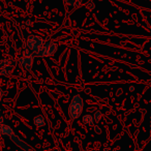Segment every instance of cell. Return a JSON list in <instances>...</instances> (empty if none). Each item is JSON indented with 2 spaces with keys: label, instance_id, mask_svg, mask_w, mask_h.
Segmentation results:
<instances>
[{
  "label": "cell",
  "instance_id": "1",
  "mask_svg": "<svg viewBox=\"0 0 151 151\" xmlns=\"http://www.w3.org/2000/svg\"><path fill=\"white\" fill-rule=\"evenodd\" d=\"M84 109V101L80 94H75L71 99V101L68 107V115L71 119H77L82 115Z\"/></svg>",
  "mask_w": 151,
  "mask_h": 151
},
{
  "label": "cell",
  "instance_id": "2",
  "mask_svg": "<svg viewBox=\"0 0 151 151\" xmlns=\"http://www.w3.org/2000/svg\"><path fill=\"white\" fill-rule=\"evenodd\" d=\"M45 44H46L45 40L38 35H30L27 40L28 49H29V51H31V52L33 53L34 57L35 56L38 57L40 53L42 52V49H44Z\"/></svg>",
  "mask_w": 151,
  "mask_h": 151
},
{
  "label": "cell",
  "instance_id": "3",
  "mask_svg": "<svg viewBox=\"0 0 151 151\" xmlns=\"http://www.w3.org/2000/svg\"><path fill=\"white\" fill-rule=\"evenodd\" d=\"M34 55L31 51L25 50L24 53L20 57V64L25 69H30L32 67V62H33Z\"/></svg>",
  "mask_w": 151,
  "mask_h": 151
},
{
  "label": "cell",
  "instance_id": "4",
  "mask_svg": "<svg viewBox=\"0 0 151 151\" xmlns=\"http://www.w3.org/2000/svg\"><path fill=\"white\" fill-rule=\"evenodd\" d=\"M57 51V44L55 42H48L45 44L44 49L40 53L38 57H50L54 55Z\"/></svg>",
  "mask_w": 151,
  "mask_h": 151
},
{
  "label": "cell",
  "instance_id": "5",
  "mask_svg": "<svg viewBox=\"0 0 151 151\" xmlns=\"http://www.w3.org/2000/svg\"><path fill=\"white\" fill-rule=\"evenodd\" d=\"M12 70H13V65H11V62L9 60L0 61V75L9 76L11 75Z\"/></svg>",
  "mask_w": 151,
  "mask_h": 151
},
{
  "label": "cell",
  "instance_id": "6",
  "mask_svg": "<svg viewBox=\"0 0 151 151\" xmlns=\"http://www.w3.org/2000/svg\"><path fill=\"white\" fill-rule=\"evenodd\" d=\"M94 121H95L94 116L91 115V114H86V115H84V117H83V122H84L85 124H87V125H93Z\"/></svg>",
  "mask_w": 151,
  "mask_h": 151
},
{
  "label": "cell",
  "instance_id": "7",
  "mask_svg": "<svg viewBox=\"0 0 151 151\" xmlns=\"http://www.w3.org/2000/svg\"><path fill=\"white\" fill-rule=\"evenodd\" d=\"M34 124L36 126H42L45 125V119L42 116H37V117L34 118Z\"/></svg>",
  "mask_w": 151,
  "mask_h": 151
},
{
  "label": "cell",
  "instance_id": "8",
  "mask_svg": "<svg viewBox=\"0 0 151 151\" xmlns=\"http://www.w3.org/2000/svg\"><path fill=\"white\" fill-rule=\"evenodd\" d=\"M64 2L71 6H78L81 3V0H64Z\"/></svg>",
  "mask_w": 151,
  "mask_h": 151
},
{
  "label": "cell",
  "instance_id": "9",
  "mask_svg": "<svg viewBox=\"0 0 151 151\" xmlns=\"http://www.w3.org/2000/svg\"><path fill=\"white\" fill-rule=\"evenodd\" d=\"M86 7H88L89 9H95V3L93 2L92 0H89L88 2L86 3Z\"/></svg>",
  "mask_w": 151,
  "mask_h": 151
},
{
  "label": "cell",
  "instance_id": "10",
  "mask_svg": "<svg viewBox=\"0 0 151 151\" xmlns=\"http://www.w3.org/2000/svg\"><path fill=\"white\" fill-rule=\"evenodd\" d=\"M101 112L97 111L96 113H95V115H94L95 121H99V119H101Z\"/></svg>",
  "mask_w": 151,
  "mask_h": 151
},
{
  "label": "cell",
  "instance_id": "11",
  "mask_svg": "<svg viewBox=\"0 0 151 151\" xmlns=\"http://www.w3.org/2000/svg\"><path fill=\"white\" fill-rule=\"evenodd\" d=\"M2 95H3V92H2V90L0 89V101H1V99H2ZM0 122H2V117H1V114H0Z\"/></svg>",
  "mask_w": 151,
  "mask_h": 151
}]
</instances>
